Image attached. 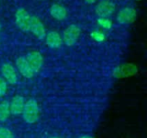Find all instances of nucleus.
I'll list each match as a JSON object with an SVG mask.
<instances>
[{"label": "nucleus", "mask_w": 147, "mask_h": 138, "mask_svg": "<svg viewBox=\"0 0 147 138\" xmlns=\"http://www.w3.org/2000/svg\"><path fill=\"white\" fill-rule=\"evenodd\" d=\"M0 138H15V137L9 129L6 127H0Z\"/></svg>", "instance_id": "obj_15"}, {"label": "nucleus", "mask_w": 147, "mask_h": 138, "mask_svg": "<svg viewBox=\"0 0 147 138\" xmlns=\"http://www.w3.org/2000/svg\"><path fill=\"white\" fill-rule=\"evenodd\" d=\"M0 30H1V25H0Z\"/></svg>", "instance_id": "obj_23"}, {"label": "nucleus", "mask_w": 147, "mask_h": 138, "mask_svg": "<svg viewBox=\"0 0 147 138\" xmlns=\"http://www.w3.org/2000/svg\"><path fill=\"white\" fill-rule=\"evenodd\" d=\"M29 30L40 40H43L46 37V29L44 27L43 22L40 19L36 16H30V24H29Z\"/></svg>", "instance_id": "obj_6"}, {"label": "nucleus", "mask_w": 147, "mask_h": 138, "mask_svg": "<svg viewBox=\"0 0 147 138\" xmlns=\"http://www.w3.org/2000/svg\"><path fill=\"white\" fill-rule=\"evenodd\" d=\"M97 22H98L99 25H101V26H102V28H104V29H110V28L112 27V22H111V21H110L109 19H108L107 17H100V18L97 20Z\"/></svg>", "instance_id": "obj_16"}, {"label": "nucleus", "mask_w": 147, "mask_h": 138, "mask_svg": "<svg viewBox=\"0 0 147 138\" xmlns=\"http://www.w3.org/2000/svg\"><path fill=\"white\" fill-rule=\"evenodd\" d=\"M46 43L51 48H59L63 44L61 35L56 31H50L46 35Z\"/></svg>", "instance_id": "obj_11"}, {"label": "nucleus", "mask_w": 147, "mask_h": 138, "mask_svg": "<svg viewBox=\"0 0 147 138\" xmlns=\"http://www.w3.org/2000/svg\"><path fill=\"white\" fill-rule=\"evenodd\" d=\"M138 72L137 67L133 64H127L115 71V76L117 78H126L136 74Z\"/></svg>", "instance_id": "obj_12"}, {"label": "nucleus", "mask_w": 147, "mask_h": 138, "mask_svg": "<svg viewBox=\"0 0 147 138\" xmlns=\"http://www.w3.org/2000/svg\"><path fill=\"white\" fill-rule=\"evenodd\" d=\"M91 35H92V37H94V38H95L96 40H97V41H102V40L104 39L103 34L99 33V32H97V31L93 32V33L91 34Z\"/></svg>", "instance_id": "obj_18"}, {"label": "nucleus", "mask_w": 147, "mask_h": 138, "mask_svg": "<svg viewBox=\"0 0 147 138\" xmlns=\"http://www.w3.org/2000/svg\"><path fill=\"white\" fill-rule=\"evenodd\" d=\"M2 75L6 82L9 83L10 85H15L18 81L17 72L16 68L9 63H4L1 68Z\"/></svg>", "instance_id": "obj_7"}, {"label": "nucleus", "mask_w": 147, "mask_h": 138, "mask_svg": "<svg viewBox=\"0 0 147 138\" xmlns=\"http://www.w3.org/2000/svg\"><path fill=\"white\" fill-rule=\"evenodd\" d=\"M9 115V103L7 100H3L0 103V122L3 123L7 121Z\"/></svg>", "instance_id": "obj_14"}, {"label": "nucleus", "mask_w": 147, "mask_h": 138, "mask_svg": "<svg viewBox=\"0 0 147 138\" xmlns=\"http://www.w3.org/2000/svg\"><path fill=\"white\" fill-rule=\"evenodd\" d=\"M7 82L2 77H0V98L3 97L7 92Z\"/></svg>", "instance_id": "obj_17"}, {"label": "nucleus", "mask_w": 147, "mask_h": 138, "mask_svg": "<svg viewBox=\"0 0 147 138\" xmlns=\"http://www.w3.org/2000/svg\"><path fill=\"white\" fill-rule=\"evenodd\" d=\"M16 68L19 71V73L26 79H31L34 77V73L32 70L31 67L29 66L28 62L27 61L26 58L23 57H18L16 61Z\"/></svg>", "instance_id": "obj_9"}, {"label": "nucleus", "mask_w": 147, "mask_h": 138, "mask_svg": "<svg viewBox=\"0 0 147 138\" xmlns=\"http://www.w3.org/2000/svg\"><path fill=\"white\" fill-rule=\"evenodd\" d=\"M22 118L29 124H34L38 121L40 117V107L34 99H30L25 102L22 110Z\"/></svg>", "instance_id": "obj_1"}, {"label": "nucleus", "mask_w": 147, "mask_h": 138, "mask_svg": "<svg viewBox=\"0 0 147 138\" xmlns=\"http://www.w3.org/2000/svg\"><path fill=\"white\" fill-rule=\"evenodd\" d=\"M135 1H140V0H135Z\"/></svg>", "instance_id": "obj_22"}, {"label": "nucleus", "mask_w": 147, "mask_h": 138, "mask_svg": "<svg viewBox=\"0 0 147 138\" xmlns=\"http://www.w3.org/2000/svg\"><path fill=\"white\" fill-rule=\"evenodd\" d=\"M87 3H90V4H91V3H96L97 0H84Z\"/></svg>", "instance_id": "obj_19"}, {"label": "nucleus", "mask_w": 147, "mask_h": 138, "mask_svg": "<svg viewBox=\"0 0 147 138\" xmlns=\"http://www.w3.org/2000/svg\"><path fill=\"white\" fill-rule=\"evenodd\" d=\"M26 60L34 73L40 72L43 65V57L40 53L37 51H32L27 54Z\"/></svg>", "instance_id": "obj_8"}, {"label": "nucleus", "mask_w": 147, "mask_h": 138, "mask_svg": "<svg viewBox=\"0 0 147 138\" xmlns=\"http://www.w3.org/2000/svg\"><path fill=\"white\" fill-rule=\"evenodd\" d=\"M9 103V112L14 116H17L22 114L23 107H24V99L20 95L14 96Z\"/></svg>", "instance_id": "obj_10"}, {"label": "nucleus", "mask_w": 147, "mask_h": 138, "mask_svg": "<svg viewBox=\"0 0 147 138\" xmlns=\"http://www.w3.org/2000/svg\"><path fill=\"white\" fill-rule=\"evenodd\" d=\"M136 17L137 12L135 9L131 7H126L118 12L116 20L120 24H130L135 21Z\"/></svg>", "instance_id": "obj_5"}, {"label": "nucleus", "mask_w": 147, "mask_h": 138, "mask_svg": "<svg viewBox=\"0 0 147 138\" xmlns=\"http://www.w3.org/2000/svg\"><path fill=\"white\" fill-rule=\"evenodd\" d=\"M58 1H60V0H58Z\"/></svg>", "instance_id": "obj_24"}, {"label": "nucleus", "mask_w": 147, "mask_h": 138, "mask_svg": "<svg viewBox=\"0 0 147 138\" xmlns=\"http://www.w3.org/2000/svg\"><path fill=\"white\" fill-rule=\"evenodd\" d=\"M115 10V5L110 0H102L95 8L96 14L99 17H109L114 13Z\"/></svg>", "instance_id": "obj_4"}, {"label": "nucleus", "mask_w": 147, "mask_h": 138, "mask_svg": "<svg viewBox=\"0 0 147 138\" xmlns=\"http://www.w3.org/2000/svg\"><path fill=\"white\" fill-rule=\"evenodd\" d=\"M50 14L54 19H56L58 21H62L66 18L67 10L62 5L54 3L50 8Z\"/></svg>", "instance_id": "obj_13"}, {"label": "nucleus", "mask_w": 147, "mask_h": 138, "mask_svg": "<svg viewBox=\"0 0 147 138\" xmlns=\"http://www.w3.org/2000/svg\"><path fill=\"white\" fill-rule=\"evenodd\" d=\"M30 15L28 12L23 9L19 8L15 14V20L16 26L23 32L29 31V24H30Z\"/></svg>", "instance_id": "obj_3"}, {"label": "nucleus", "mask_w": 147, "mask_h": 138, "mask_svg": "<svg viewBox=\"0 0 147 138\" xmlns=\"http://www.w3.org/2000/svg\"><path fill=\"white\" fill-rule=\"evenodd\" d=\"M48 138H59V137H48Z\"/></svg>", "instance_id": "obj_21"}, {"label": "nucleus", "mask_w": 147, "mask_h": 138, "mask_svg": "<svg viewBox=\"0 0 147 138\" xmlns=\"http://www.w3.org/2000/svg\"><path fill=\"white\" fill-rule=\"evenodd\" d=\"M80 34H81L80 28L76 24H71L68 26L63 32V36H62L63 42L68 47L73 46L77 43L80 36Z\"/></svg>", "instance_id": "obj_2"}, {"label": "nucleus", "mask_w": 147, "mask_h": 138, "mask_svg": "<svg viewBox=\"0 0 147 138\" xmlns=\"http://www.w3.org/2000/svg\"><path fill=\"white\" fill-rule=\"evenodd\" d=\"M79 138H95V137H90V136L86 135V136H82V137H80Z\"/></svg>", "instance_id": "obj_20"}]
</instances>
